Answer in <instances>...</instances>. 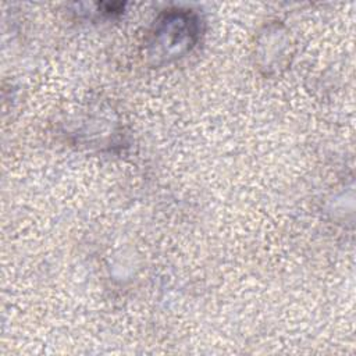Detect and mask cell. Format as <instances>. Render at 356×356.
<instances>
[{"mask_svg": "<svg viewBox=\"0 0 356 356\" xmlns=\"http://www.w3.org/2000/svg\"><path fill=\"white\" fill-rule=\"evenodd\" d=\"M164 26L154 35L153 42L150 43L154 49L153 57L168 60L170 57H179L191 49L196 36L195 21L184 19L181 17L170 19Z\"/></svg>", "mask_w": 356, "mask_h": 356, "instance_id": "cell-1", "label": "cell"}]
</instances>
